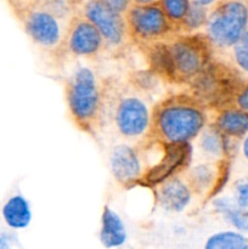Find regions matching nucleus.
<instances>
[{"instance_id":"obj_1","label":"nucleus","mask_w":248,"mask_h":249,"mask_svg":"<svg viewBox=\"0 0 248 249\" xmlns=\"http://www.w3.org/2000/svg\"><path fill=\"white\" fill-rule=\"evenodd\" d=\"M153 124L163 143L185 145L201 135L207 126V116L195 102L172 100L158 107Z\"/></svg>"},{"instance_id":"obj_2","label":"nucleus","mask_w":248,"mask_h":249,"mask_svg":"<svg viewBox=\"0 0 248 249\" xmlns=\"http://www.w3.org/2000/svg\"><path fill=\"white\" fill-rule=\"evenodd\" d=\"M247 26L248 9L243 2H219L209 12L206 38L216 48H232L240 44Z\"/></svg>"},{"instance_id":"obj_3","label":"nucleus","mask_w":248,"mask_h":249,"mask_svg":"<svg viewBox=\"0 0 248 249\" xmlns=\"http://www.w3.org/2000/svg\"><path fill=\"white\" fill-rule=\"evenodd\" d=\"M67 105L73 118L79 124H89L97 117L101 107V92L94 71L79 66L71 75L67 88Z\"/></svg>"},{"instance_id":"obj_4","label":"nucleus","mask_w":248,"mask_h":249,"mask_svg":"<svg viewBox=\"0 0 248 249\" xmlns=\"http://www.w3.org/2000/svg\"><path fill=\"white\" fill-rule=\"evenodd\" d=\"M23 24L24 32L33 43L43 49H55L63 39V27L61 19L53 16L39 2L32 6L21 7L17 2L12 4Z\"/></svg>"},{"instance_id":"obj_5","label":"nucleus","mask_w":248,"mask_h":249,"mask_svg":"<svg viewBox=\"0 0 248 249\" xmlns=\"http://www.w3.org/2000/svg\"><path fill=\"white\" fill-rule=\"evenodd\" d=\"M113 122L122 136L135 140L142 138L150 130L152 114L145 100L135 95H126L117 104Z\"/></svg>"},{"instance_id":"obj_6","label":"nucleus","mask_w":248,"mask_h":249,"mask_svg":"<svg viewBox=\"0 0 248 249\" xmlns=\"http://www.w3.org/2000/svg\"><path fill=\"white\" fill-rule=\"evenodd\" d=\"M126 24L136 38L143 40L160 38L170 29V22L168 21L159 1L146 5L133 2L126 12Z\"/></svg>"},{"instance_id":"obj_7","label":"nucleus","mask_w":248,"mask_h":249,"mask_svg":"<svg viewBox=\"0 0 248 249\" xmlns=\"http://www.w3.org/2000/svg\"><path fill=\"white\" fill-rule=\"evenodd\" d=\"M169 49L175 78L198 77L207 65V53L203 43L197 38H180L173 41Z\"/></svg>"},{"instance_id":"obj_8","label":"nucleus","mask_w":248,"mask_h":249,"mask_svg":"<svg viewBox=\"0 0 248 249\" xmlns=\"http://www.w3.org/2000/svg\"><path fill=\"white\" fill-rule=\"evenodd\" d=\"M83 15L99 31L109 46L122 45L125 40L126 23L123 16L111 11L104 0H90L83 5Z\"/></svg>"},{"instance_id":"obj_9","label":"nucleus","mask_w":248,"mask_h":249,"mask_svg":"<svg viewBox=\"0 0 248 249\" xmlns=\"http://www.w3.org/2000/svg\"><path fill=\"white\" fill-rule=\"evenodd\" d=\"M192 153H194V148L191 143H185V145L164 143V148H163L159 160L148 168L147 172L143 174L142 179H145L147 185L159 186L170 178L175 177L180 170L189 167L192 160Z\"/></svg>"},{"instance_id":"obj_10","label":"nucleus","mask_w":248,"mask_h":249,"mask_svg":"<svg viewBox=\"0 0 248 249\" xmlns=\"http://www.w3.org/2000/svg\"><path fill=\"white\" fill-rule=\"evenodd\" d=\"M109 170L117 182L134 185L143 178V164L138 151L126 143L116 145L109 152Z\"/></svg>"},{"instance_id":"obj_11","label":"nucleus","mask_w":248,"mask_h":249,"mask_svg":"<svg viewBox=\"0 0 248 249\" xmlns=\"http://www.w3.org/2000/svg\"><path fill=\"white\" fill-rule=\"evenodd\" d=\"M194 198V191L187 180L175 177L160 184L157 189V201L163 211L179 214L186 211Z\"/></svg>"},{"instance_id":"obj_12","label":"nucleus","mask_w":248,"mask_h":249,"mask_svg":"<svg viewBox=\"0 0 248 249\" xmlns=\"http://www.w3.org/2000/svg\"><path fill=\"white\" fill-rule=\"evenodd\" d=\"M104 43L99 31L85 18L75 21L68 33L67 48L75 56L88 57L96 55Z\"/></svg>"},{"instance_id":"obj_13","label":"nucleus","mask_w":248,"mask_h":249,"mask_svg":"<svg viewBox=\"0 0 248 249\" xmlns=\"http://www.w3.org/2000/svg\"><path fill=\"white\" fill-rule=\"evenodd\" d=\"M99 240L102 247L117 249L123 247L128 241V230L122 216L111 207H104L100 218Z\"/></svg>"},{"instance_id":"obj_14","label":"nucleus","mask_w":248,"mask_h":249,"mask_svg":"<svg viewBox=\"0 0 248 249\" xmlns=\"http://www.w3.org/2000/svg\"><path fill=\"white\" fill-rule=\"evenodd\" d=\"M1 215L5 224L12 230H23L32 223L31 203L22 195H14L2 206Z\"/></svg>"},{"instance_id":"obj_15","label":"nucleus","mask_w":248,"mask_h":249,"mask_svg":"<svg viewBox=\"0 0 248 249\" xmlns=\"http://www.w3.org/2000/svg\"><path fill=\"white\" fill-rule=\"evenodd\" d=\"M215 213L237 230V232H248V209H242L235 203L232 197L219 196L212 202Z\"/></svg>"},{"instance_id":"obj_16","label":"nucleus","mask_w":248,"mask_h":249,"mask_svg":"<svg viewBox=\"0 0 248 249\" xmlns=\"http://www.w3.org/2000/svg\"><path fill=\"white\" fill-rule=\"evenodd\" d=\"M219 178V169L213 163L203 162L191 165L187 174V182L191 186L194 194L204 195L213 192Z\"/></svg>"},{"instance_id":"obj_17","label":"nucleus","mask_w":248,"mask_h":249,"mask_svg":"<svg viewBox=\"0 0 248 249\" xmlns=\"http://www.w3.org/2000/svg\"><path fill=\"white\" fill-rule=\"evenodd\" d=\"M215 128L225 136H242L248 133V113L241 109H225L215 119Z\"/></svg>"},{"instance_id":"obj_18","label":"nucleus","mask_w":248,"mask_h":249,"mask_svg":"<svg viewBox=\"0 0 248 249\" xmlns=\"http://www.w3.org/2000/svg\"><path fill=\"white\" fill-rule=\"evenodd\" d=\"M229 136L221 134L215 125L206 126L198 136V148L204 157L220 158L229 148Z\"/></svg>"},{"instance_id":"obj_19","label":"nucleus","mask_w":248,"mask_h":249,"mask_svg":"<svg viewBox=\"0 0 248 249\" xmlns=\"http://www.w3.org/2000/svg\"><path fill=\"white\" fill-rule=\"evenodd\" d=\"M248 240L237 231H220L207 238L203 249H247Z\"/></svg>"},{"instance_id":"obj_20","label":"nucleus","mask_w":248,"mask_h":249,"mask_svg":"<svg viewBox=\"0 0 248 249\" xmlns=\"http://www.w3.org/2000/svg\"><path fill=\"white\" fill-rule=\"evenodd\" d=\"M150 60L151 63H152V67L157 72L162 73V74L167 75L169 78H175L174 68H173L168 45H158L153 48Z\"/></svg>"},{"instance_id":"obj_21","label":"nucleus","mask_w":248,"mask_h":249,"mask_svg":"<svg viewBox=\"0 0 248 249\" xmlns=\"http://www.w3.org/2000/svg\"><path fill=\"white\" fill-rule=\"evenodd\" d=\"M209 16V10L202 7L196 1H190V9L181 22L182 27L189 32H195L206 27L207 19Z\"/></svg>"},{"instance_id":"obj_22","label":"nucleus","mask_w":248,"mask_h":249,"mask_svg":"<svg viewBox=\"0 0 248 249\" xmlns=\"http://www.w3.org/2000/svg\"><path fill=\"white\" fill-rule=\"evenodd\" d=\"M159 4L170 23H181L190 9L187 0H162Z\"/></svg>"},{"instance_id":"obj_23","label":"nucleus","mask_w":248,"mask_h":249,"mask_svg":"<svg viewBox=\"0 0 248 249\" xmlns=\"http://www.w3.org/2000/svg\"><path fill=\"white\" fill-rule=\"evenodd\" d=\"M232 199L240 208L248 209V177L242 178L233 184Z\"/></svg>"},{"instance_id":"obj_24","label":"nucleus","mask_w":248,"mask_h":249,"mask_svg":"<svg viewBox=\"0 0 248 249\" xmlns=\"http://www.w3.org/2000/svg\"><path fill=\"white\" fill-rule=\"evenodd\" d=\"M39 4L46 11H49L60 19L67 17V15L71 12V4L68 1H63V0H50V1L39 2Z\"/></svg>"},{"instance_id":"obj_25","label":"nucleus","mask_w":248,"mask_h":249,"mask_svg":"<svg viewBox=\"0 0 248 249\" xmlns=\"http://www.w3.org/2000/svg\"><path fill=\"white\" fill-rule=\"evenodd\" d=\"M233 57H235L238 67L248 73V48H245L241 44H238L233 49Z\"/></svg>"},{"instance_id":"obj_26","label":"nucleus","mask_w":248,"mask_h":249,"mask_svg":"<svg viewBox=\"0 0 248 249\" xmlns=\"http://www.w3.org/2000/svg\"><path fill=\"white\" fill-rule=\"evenodd\" d=\"M104 2L111 11L116 12L121 16L128 12L131 6V2H129L128 0H104Z\"/></svg>"},{"instance_id":"obj_27","label":"nucleus","mask_w":248,"mask_h":249,"mask_svg":"<svg viewBox=\"0 0 248 249\" xmlns=\"http://www.w3.org/2000/svg\"><path fill=\"white\" fill-rule=\"evenodd\" d=\"M236 104H237L238 108L243 112L248 113V85L241 90L240 94L236 97Z\"/></svg>"},{"instance_id":"obj_28","label":"nucleus","mask_w":248,"mask_h":249,"mask_svg":"<svg viewBox=\"0 0 248 249\" xmlns=\"http://www.w3.org/2000/svg\"><path fill=\"white\" fill-rule=\"evenodd\" d=\"M15 237L10 233H0V249H14Z\"/></svg>"},{"instance_id":"obj_29","label":"nucleus","mask_w":248,"mask_h":249,"mask_svg":"<svg viewBox=\"0 0 248 249\" xmlns=\"http://www.w3.org/2000/svg\"><path fill=\"white\" fill-rule=\"evenodd\" d=\"M240 44L242 46H245V48H248V27H247V29H246L245 33H243L242 39H241Z\"/></svg>"},{"instance_id":"obj_30","label":"nucleus","mask_w":248,"mask_h":249,"mask_svg":"<svg viewBox=\"0 0 248 249\" xmlns=\"http://www.w3.org/2000/svg\"><path fill=\"white\" fill-rule=\"evenodd\" d=\"M242 151H243V156H245L246 160H248V136L245 139V141H243Z\"/></svg>"},{"instance_id":"obj_31","label":"nucleus","mask_w":248,"mask_h":249,"mask_svg":"<svg viewBox=\"0 0 248 249\" xmlns=\"http://www.w3.org/2000/svg\"><path fill=\"white\" fill-rule=\"evenodd\" d=\"M247 249H248V248H247Z\"/></svg>"}]
</instances>
